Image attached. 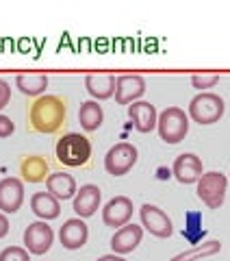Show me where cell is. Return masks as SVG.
I'll return each instance as SVG.
<instances>
[{
  "label": "cell",
  "mask_w": 230,
  "mask_h": 261,
  "mask_svg": "<svg viewBox=\"0 0 230 261\" xmlns=\"http://www.w3.org/2000/svg\"><path fill=\"white\" fill-rule=\"evenodd\" d=\"M65 118H68V105H65V98L56 94H44L35 98L28 109L31 128L42 135L59 133L65 124Z\"/></svg>",
  "instance_id": "obj_1"
},
{
  "label": "cell",
  "mask_w": 230,
  "mask_h": 261,
  "mask_svg": "<svg viewBox=\"0 0 230 261\" xmlns=\"http://www.w3.org/2000/svg\"><path fill=\"white\" fill-rule=\"evenodd\" d=\"M54 157L68 168H83L92 157V142L80 133H65L54 146Z\"/></svg>",
  "instance_id": "obj_2"
},
{
  "label": "cell",
  "mask_w": 230,
  "mask_h": 261,
  "mask_svg": "<svg viewBox=\"0 0 230 261\" xmlns=\"http://www.w3.org/2000/svg\"><path fill=\"white\" fill-rule=\"evenodd\" d=\"M224 111H226L224 98L213 94V92H200L198 96L191 98V102H189L187 116L193 122H198L200 126H209V124L219 122L221 116H224Z\"/></svg>",
  "instance_id": "obj_3"
},
{
  "label": "cell",
  "mask_w": 230,
  "mask_h": 261,
  "mask_svg": "<svg viewBox=\"0 0 230 261\" xmlns=\"http://www.w3.org/2000/svg\"><path fill=\"white\" fill-rule=\"evenodd\" d=\"M159 137L165 144H180L189 133V116L180 107H167L159 113L157 120Z\"/></svg>",
  "instance_id": "obj_4"
},
{
  "label": "cell",
  "mask_w": 230,
  "mask_h": 261,
  "mask_svg": "<svg viewBox=\"0 0 230 261\" xmlns=\"http://www.w3.org/2000/svg\"><path fill=\"white\" fill-rule=\"evenodd\" d=\"M226 190H228V178L221 172H204L198 181V198L207 205L209 209H219L226 200Z\"/></svg>",
  "instance_id": "obj_5"
},
{
  "label": "cell",
  "mask_w": 230,
  "mask_h": 261,
  "mask_svg": "<svg viewBox=\"0 0 230 261\" xmlns=\"http://www.w3.org/2000/svg\"><path fill=\"white\" fill-rule=\"evenodd\" d=\"M139 159V152L133 144L120 142L109 148V152L104 154V170L113 176H124L135 168V163Z\"/></svg>",
  "instance_id": "obj_6"
},
{
  "label": "cell",
  "mask_w": 230,
  "mask_h": 261,
  "mask_svg": "<svg viewBox=\"0 0 230 261\" xmlns=\"http://www.w3.org/2000/svg\"><path fill=\"white\" fill-rule=\"evenodd\" d=\"M22 240H24V248L31 255H46L54 244V231L52 226H48V222L37 220V222H33L24 228Z\"/></svg>",
  "instance_id": "obj_7"
},
{
  "label": "cell",
  "mask_w": 230,
  "mask_h": 261,
  "mask_svg": "<svg viewBox=\"0 0 230 261\" xmlns=\"http://www.w3.org/2000/svg\"><path fill=\"white\" fill-rule=\"evenodd\" d=\"M139 218H141V226L150 235H154V238L167 240L169 235L174 233V224H171L169 216L157 205H150V202L141 205V209H139Z\"/></svg>",
  "instance_id": "obj_8"
},
{
  "label": "cell",
  "mask_w": 230,
  "mask_h": 261,
  "mask_svg": "<svg viewBox=\"0 0 230 261\" xmlns=\"http://www.w3.org/2000/svg\"><path fill=\"white\" fill-rule=\"evenodd\" d=\"M133 211H135V207L128 196H115L102 209V222L111 228H122L130 222Z\"/></svg>",
  "instance_id": "obj_9"
},
{
  "label": "cell",
  "mask_w": 230,
  "mask_h": 261,
  "mask_svg": "<svg viewBox=\"0 0 230 261\" xmlns=\"http://www.w3.org/2000/svg\"><path fill=\"white\" fill-rule=\"evenodd\" d=\"M24 202V181L15 176H7L0 181V211L7 214H18Z\"/></svg>",
  "instance_id": "obj_10"
},
{
  "label": "cell",
  "mask_w": 230,
  "mask_h": 261,
  "mask_svg": "<svg viewBox=\"0 0 230 261\" xmlns=\"http://www.w3.org/2000/svg\"><path fill=\"white\" fill-rule=\"evenodd\" d=\"M146 94V79L139 74H122L115 81V102L133 105Z\"/></svg>",
  "instance_id": "obj_11"
},
{
  "label": "cell",
  "mask_w": 230,
  "mask_h": 261,
  "mask_svg": "<svg viewBox=\"0 0 230 261\" xmlns=\"http://www.w3.org/2000/svg\"><path fill=\"white\" fill-rule=\"evenodd\" d=\"M171 174L176 176L178 183L183 185H191V183H198L200 176L204 174L202 170V159L198 157V154L193 152H183L178 154L174 166H171Z\"/></svg>",
  "instance_id": "obj_12"
},
{
  "label": "cell",
  "mask_w": 230,
  "mask_h": 261,
  "mask_svg": "<svg viewBox=\"0 0 230 261\" xmlns=\"http://www.w3.org/2000/svg\"><path fill=\"white\" fill-rule=\"evenodd\" d=\"M89 228L83 218H70L65 220L59 228V242L65 250H80L87 244Z\"/></svg>",
  "instance_id": "obj_13"
},
{
  "label": "cell",
  "mask_w": 230,
  "mask_h": 261,
  "mask_svg": "<svg viewBox=\"0 0 230 261\" xmlns=\"http://www.w3.org/2000/svg\"><path fill=\"white\" fill-rule=\"evenodd\" d=\"M100 202H102V192L98 185H80V190L74 196V202H72V209L76 218H92L98 209H100Z\"/></svg>",
  "instance_id": "obj_14"
},
{
  "label": "cell",
  "mask_w": 230,
  "mask_h": 261,
  "mask_svg": "<svg viewBox=\"0 0 230 261\" xmlns=\"http://www.w3.org/2000/svg\"><path fill=\"white\" fill-rule=\"evenodd\" d=\"M143 240V226H137V224H126L118 228L111 238V250L115 255H128L133 252L139 244Z\"/></svg>",
  "instance_id": "obj_15"
},
{
  "label": "cell",
  "mask_w": 230,
  "mask_h": 261,
  "mask_svg": "<svg viewBox=\"0 0 230 261\" xmlns=\"http://www.w3.org/2000/svg\"><path fill=\"white\" fill-rule=\"evenodd\" d=\"M128 118L133 120L135 128L139 133H152L157 128V120H159V113L157 107L146 100H137L133 105H128Z\"/></svg>",
  "instance_id": "obj_16"
},
{
  "label": "cell",
  "mask_w": 230,
  "mask_h": 261,
  "mask_svg": "<svg viewBox=\"0 0 230 261\" xmlns=\"http://www.w3.org/2000/svg\"><path fill=\"white\" fill-rule=\"evenodd\" d=\"M31 209L39 220H56L61 216V200H56L50 192H37L31 196Z\"/></svg>",
  "instance_id": "obj_17"
},
{
  "label": "cell",
  "mask_w": 230,
  "mask_h": 261,
  "mask_svg": "<svg viewBox=\"0 0 230 261\" xmlns=\"http://www.w3.org/2000/svg\"><path fill=\"white\" fill-rule=\"evenodd\" d=\"M46 187H48V192H50L56 200H70L78 192L76 181H74V176L68 174V172H52V174H48Z\"/></svg>",
  "instance_id": "obj_18"
},
{
  "label": "cell",
  "mask_w": 230,
  "mask_h": 261,
  "mask_svg": "<svg viewBox=\"0 0 230 261\" xmlns=\"http://www.w3.org/2000/svg\"><path fill=\"white\" fill-rule=\"evenodd\" d=\"M115 79L113 74H87L85 76V89L94 100H109L115 96Z\"/></svg>",
  "instance_id": "obj_19"
},
{
  "label": "cell",
  "mask_w": 230,
  "mask_h": 261,
  "mask_svg": "<svg viewBox=\"0 0 230 261\" xmlns=\"http://www.w3.org/2000/svg\"><path fill=\"white\" fill-rule=\"evenodd\" d=\"M20 174L26 183H42L48 178V161L39 154H31L20 161Z\"/></svg>",
  "instance_id": "obj_20"
},
{
  "label": "cell",
  "mask_w": 230,
  "mask_h": 261,
  "mask_svg": "<svg viewBox=\"0 0 230 261\" xmlns=\"http://www.w3.org/2000/svg\"><path fill=\"white\" fill-rule=\"evenodd\" d=\"M102 120H104V111H102V105H98L96 100H87L80 105L78 109V122L87 133H94L102 126Z\"/></svg>",
  "instance_id": "obj_21"
},
{
  "label": "cell",
  "mask_w": 230,
  "mask_h": 261,
  "mask_svg": "<svg viewBox=\"0 0 230 261\" xmlns=\"http://www.w3.org/2000/svg\"><path fill=\"white\" fill-rule=\"evenodd\" d=\"M15 87L20 89L24 96H44L48 87V76L46 74H18L15 76Z\"/></svg>",
  "instance_id": "obj_22"
},
{
  "label": "cell",
  "mask_w": 230,
  "mask_h": 261,
  "mask_svg": "<svg viewBox=\"0 0 230 261\" xmlns=\"http://www.w3.org/2000/svg\"><path fill=\"white\" fill-rule=\"evenodd\" d=\"M221 250V244L217 240H209L204 244H198L193 246L191 250H185V252H178V255L171 257V261H198V259H204V257H213L217 255Z\"/></svg>",
  "instance_id": "obj_23"
},
{
  "label": "cell",
  "mask_w": 230,
  "mask_h": 261,
  "mask_svg": "<svg viewBox=\"0 0 230 261\" xmlns=\"http://www.w3.org/2000/svg\"><path fill=\"white\" fill-rule=\"evenodd\" d=\"M0 261H31V252L22 246H9L0 252Z\"/></svg>",
  "instance_id": "obj_24"
},
{
  "label": "cell",
  "mask_w": 230,
  "mask_h": 261,
  "mask_svg": "<svg viewBox=\"0 0 230 261\" xmlns=\"http://www.w3.org/2000/svg\"><path fill=\"white\" fill-rule=\"evenodd\" d=\"M217 83H219V74H193L191 76V85L195 89H200V92L215 87Z\"/></svg>",
  "instance_id": "obj_25"
},
{
  "label": "cell",
  "mask_w": 230,
  "mask_h": 261,
  "mask_svg": "<svg viewBox=\"0 0 230 261\" xmlns=\"http://www.w3.org/2000/svg\"><path fill=\"white\" fill-rule=\"evenodd\" d=\"M11 102V85L5 79H0V111Z\"/></svg>",
  "instance_id": "obj_26"
},
{
  "label": "cell",
  "mask_w": 230,
  "mask_h": 261,
  "mask_svg": "<svg viewBox=\"0 0 230 261\" xmlns=\"http://www.w3.org/2000/svg\"><path fill=\"white\" fill-rule=\"evenodd\" d=\"M13 130H15V124L11 122V118L0 116V140H5V137H11Z\"/></svg>",
  "instance_id": "obj_27"
},
{
  "label": "cell",
  "mask_w": 230,
  "mask_h": 261,
  "mask_svg": "<svg viewBox=\"0 0 230 261\" xmlns=\"http://www.w3.org/2000/svg\"><path fill=\"white\" fill-rule=\"evenodd\" d=\"M7 233H9V218L0 211V240H3Z\"/></svg>",
  "instance_id": "obj_28"
},
{
  "label": "cell",
  "mask_w": 230,
  "mask_h": 261,
  "mask_svg": "<svg viewBox=\"0 0 230 261\" xmlns=\"http://www.w3.org/2000/svg\"><path fill=\"white\" fill-rule=\"evenodd\" d=\"M96 261H126L122 255H115V252H111V255H102V257H98Z\"/></svg>",
  "instance_id": "obj_29"
}]
</instances>
